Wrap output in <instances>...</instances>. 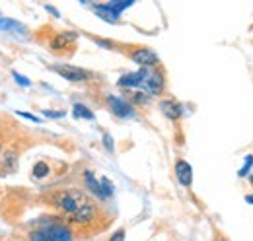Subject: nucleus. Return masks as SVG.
<instances>
[{
  "label": "nucleus",
  "instance_id": "1",
  "mask_svg": "<svg viewBox=\"0 0 253 241\" xmlns=\"http://www.w3.org/2000/svg\"><path fill=\"white\" fill-rule=\"evenodd\" d=\"M57 206L63 212H66L72 218V222H76V224H88L95 216L94 204L86 199L84 193L74 191V189L64 191L57 197Z\"/></svg>",
  "mask_w": 253,
  "mask_h": 241
},
{
  "label": "nucleus",
  "instance_id": "2",
  "mask_svg": "<svg viewBox=\"0 0 253 241\" xmlns=\"http://www.w3.org/2000/svg\"><path fill=\"white\" fill-rule=\"evenodd\" d=\"M32 241H72L70 230L63 224H51L30 234Z\"/></svg>",
  "mask_w": 253,
  "mask_h": 241
},
{
  "label": "nucleus",
  "instance_id": "3",
  "mask_svg": "<svg viewBox=\"0 0 253 241\" xmlns=\"http://www.w3.org/2000/svg\"><path fill=\"white\" fill-rule=\"evenodd\" d=\"M132 6V0H121V2H109V4H95L94 10L107 22H117V18L121 16V12Z\"/></svg>",
  "mask_w": 253,
  "mask_h": 241
},
{
  "label": "nucleus",
  "instance_id": "4",
  "mask_svg": "<svg viewBox=\"0 0 253 241\" xmlns=\"http://www.w3.org/2000/svg\"><path fill=\"white\" fill-rule=\"evenodd\" d=\"M53 70L57 74H61L64 80H70V82H84V80H88V72L82 70V68H76V66L64 64V66H53Z\"/></svg>",
  "mask_w": 253,
  "mask_h": 241
},
{
  "label": "nucleus",
  "instance_id": "5",
  "mask_svg": "<svg viewBox=\"0 0 253 241\" xmlns=\"http://www.w3.org/2000/svg\"><path fill=\"white\" fill-rule=\"evenodd\" d=\"M107 103H109V107L113 109V113L117 115V117H132L134 115V109H132V105L125 101V99H121V97H115V95H109L107 97Z\"/></svg>",
  "mask_w": 253,
  "mask_h": 241
},
{
  "label": "nucleus",
  "instance_id": "6",
  "mask_svg": "<svg viewBox=\"0 0 253 241\" xmlns=\"http://www.w3.org/2000/svg\"><path fill=\"white\" fill-rule=\"evenodd\" d=\"M146 78H148V70H146V68H140L138 72L125 74V76L119 80V86H121V88H136V86H144Z\"/></svg>",
  "mask_w": 253,
  "mask_h": 241
},
{
  "label": "nucleus",
  "instance_id": "7",
  "mask_svg": "<svg viewBox=\"0 0 253 241\" xmlns=\"http://www.w3.org/2000/svg\"><path fill=\"white\" fill-rule=\"evenodd\" d=\"M132 60H134L136 64H140L142 68H150V66H154V64L158 62V57H156V53L150 51V49H138V51L132 53Z\"/></svg>",
  "mask_w": 253,
  "mask_h": 241
},
{
  "label": "nucleus",
  "instance_id": "8",
  "mask_svg": "<svg viewBox=\"0 0 253 241\" xmlns=\"http://www.w3.org/2000/svg\"><path fill=\"white\" fill-rule=\"evenodd\" d=\"M144 88H146L148 93H152V95L162 93V90H164V76H162V72H158V70L148 72V78L144 82Z\"/></svg>",
  "mask_w": 253,
  "mask_h": 241
},
{
  "label": "nucleus",
  "instance_id": "9",
  "mask_svg": "<svg viewBox=\"0 0 253 241\" xmlns=\"http://www.w3.org/2000/svg\"><path fill=\"white\" fill-rule=\"evenodd\" d=\"M175 175H177V181L183 187H189L191 183H193V169H191V165L185 160H179L175 163Z\"/></svg>",
  "mask_w": 253,
  "mask_h": 241
},
{
  "label": "nucleus",
  "instance_id": "10",
  "mask_svg": "<svg viewBox=\"0 0 253 241\" xmlns=\"http://www.w3.org/2000/svg\"><path fill=\"white\" fill-rule=\"evenodd\" d=\"M160 109L164 111V115H166L168 119H179V117L183 115V107H181L177 101H173V99H164V101L160 103Z\"/></svg>",
  "mask_w": 253,
  "mask_h": 241
},
{
  "label": "nucleus",
  "instance_id": "11",
  "mask_svg": "<svg viewBox=\"0 0 253 241\" xmlns=\"http://www.w3.org/2000/svg\"><path fill=\"white\" fill-rule=\"evenodd\" d=\"M76 37H78V35H76L74 31L59 33V35H57V37L51 41V49H57V51H59V49H66L70 43H74V41H76Z\"/></svg>",
  "mask_w": 253,
  "mask_h": 241
},
{
  "label": "nucleus",
  "instance_id": "12",
  "mask_svg": "<svg viewBox=\"0 0 253 241\" xmlns=\"http://www.w3.org/2000/svg\"><path fill=\"white\" fill-rule=\"evenodd\" d=\"M84 179H86V185H88V189L94 193L95 197H99V199H103V195H101V185H99V181L95 179V175L92 171H86V175H84Z\"/></svg>",
  "mask_w": 253,
  "mask_h": 241
},
{
  "label": "nucleus",
  "instance_id": "13",
  "mask_svg": "<svg viewBox=\"0 0 253 241\" xmlns=\"http://www.w3.org/2000/svg\"><path fill=\"white\" fill-rule=\"evenodd\" d=\"M72 111H74V115L76 117H82V119H94V113L86 107V105H82V103H74V107H72Z\"/></svg>",
  "mask_w": 253,
  "mask_h": 241
},
{
  "label": "nucleus",
  "instance_id": "14",
  "mask_svg": "<svg viewBox=\"0 0 253 241\" xmlns=\"http://www.w3.org/2000/svg\"><path fill=\"white\" fill-rule=\"evenodd\" d=\"M0 30H14L18 33H26V28L18 22H12V20H0Z\"/></svg>",
  "mask_w": 253,
  "mask_h": 241
},
{
  "label": "nucleus",
  "instance_id": "15",
  "mask_svg": "<svg viewBox=\"0 0 253 241\" xmlns=\"http://www.w3.org/2000/svg\"><path fill=\"white\" fill-rule=\"evenodd\" d=\"M33 175H35L37 179L47 177V175H49V165H47L45 161H37V163H35V167H33Z\"/></svg>",
  "mask_w": 253,
  "mask_h": 241
},
{
  "label": "nucleus",
  "instance_id": "16",
  "mask_svg": "<svg viewBox=\"0 0 253 241\" xmlns=\"http://www.w3.org/2000/svg\"><path fill=\"white\" fill-rule=\"evenodd\" d=\"M99 185H101V195H103V199H109V197L113 195V185H111V181L107 179V177H101V179H99Z\"/></svg>",
  "mask_w": 253,
  "mask_h": 241
},
{
  "label": "nucleus",
  "instance_id": "17",
  "mask_svg": "<svg viewBox=\"0 0 253 241\" xmlns=\"http://www.w3.org/2000/svg\"><path fill=\"white\" fill-rule=\"evenodd\" d=\"M253 165V156H246V163H244V167L240 169V177H246V175H250V169H252Z\"/></svg>",
  "mask_w": 253,
  "mask_h": 241
},
{
  "label": "nucleus",
  "instance_id": "18",
  "mask_svg": "<svg viewBox=\"0 0 253 241\" xmlns=\"http://www.w3.org/2000/svg\"><path fill=\"white\" fill-rule=\"evenodd\" d=\"M12 76L16 78V82H18V84H22V86H26V88H28V86H32V82H30L26 76H22L20 72H12Z\"/></svg>",
  "mask_w": 253,
  "mask_h": 241
},
{
  "label": "nucleus",
  "instance_id": "19",
  "mask_svg": "<svg viewBox=\"0 0 253 241\" xmlns=\"http://www.w3.org/2000/svg\"><path fill=\"white\" fill-rule=\"evenodd\" d=\"M45 117H51V119H61L64 117V111H43Z\"/></svg>",
  "mask_w": 253,
  "mask_h": 241
},
{
  "label": "nucleus",
  "instance_id": "20",
  "mask_svg": "<svg viewBox=\"0 0 253 241\" xmlns=\"http://www.w3.org/2000/svg\"><path fill=\"white\" fill-rule=\"evenodd\" d=\"M103 146L107 148V152H113V138L109 134H103Z\"/></svg>",
  "mask_w": 253,
  "mask_h": 241
},
{
  "label": "nucleus",
  "instance_id": "21",
  "mask_svg": "<svg viewBox=\"0 0 253 241\" xmlns=\"http://www.w3.org/2000/svg\"><path fill=\"white\" fill-rule=\"evenodd\" d=\"M109 241H125V230H117Z\"/></svg>",
  "mask_w": 253,
  "mask_h": 241
},
{
  "label": "nucleus",
  "instance_id": "22",
  "mask_svg": "<svg viewBox=\"0 0 253 241\" xmlns=\"http://www.w3.org/2000/svg\"><path fill=\"white\" fill-rule=\"evenodd\" d=\"M134 101H138V103H146V101H148V97H146L142 91H138V93H134Z\"/></svg>",
  "mask_w": 253,
  "mask_h": 241
},
{
  "label": "nucleus",
  "instance_id": "23",
  "mask_svg": "<svg viewBox=\"0 0 253 241\" xmlns=\"http://www.w3.org/2000/svg\"><path fill=\"white\" fill-rule=\"evenodd\" d=\"M18 115L20 117H26V119H30V120H33V122H39V117H35V115H30V113H24V111H18Z\"/></svg>",
  "mask_w": 253,
  "mask_h": 241
},
{
  "label": "nucleus",
  "instance_id": "24",
  "mask_svg": "<svg viewBox=\"0 0 253 241\" xmlns=\"http://www.w3.org/2000/svg\"><path fill=\"white\" fill-rule=\"evenodd\" d=\"M47 10H49V12H51V14H55V16H59V12H57V10H55V8H53V6H47Z\"/></svg>",
  "mask_w": 253,
  "mask_h": 241
},
{
  "label": "nucleus",
  "instance_id": "25",
  "mask_svg": "<svg viewBox=\"0 0 253 241\" xmlns=\"http://www.w3.org/2000/svg\"><path fill=\"white\" fill-rule=\"evenodd\" d=\"M246 201H248L250 204H253V195H248V197H246Z\"/></svg>",
  "mask_w": 253,
  "mask_h": 241
},
{
  "label": "nucleus",
  "instance_id": "26",
  "mask_svg": "<svg viewBox=\"0 0 253 241\" xmlns=\"http://www.w3.org/2000/svg\"><path fill=\"white\" fill-rule=\"evenodd\" d=\"M250 181H252V185H253V173H250Z\"/></svg>",
  "mask_w": 253,
  "mask_h": 241
},
{
  "label": "nucleus",
  "instance_id": "27",
  "mask_svg": "<svg viewBox=\"0 0 253 241\" xmlns=\"http://www.w3.org/2000/svg\"><path fill=\"white\" fill-rule=\"evenodd\" d=\"M218 241H228V240H218Z\"/></svg>",
  "mask_w": 253,
  "mask_h": 241
}]
</instances>
